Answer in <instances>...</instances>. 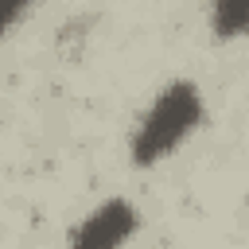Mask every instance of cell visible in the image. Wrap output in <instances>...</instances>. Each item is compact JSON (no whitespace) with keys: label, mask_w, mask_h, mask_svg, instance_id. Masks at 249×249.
Listing matches in <instances>:
<instances>
[{"label":"cell","mask_w":249,"mask_h":249,"mask_svg":"<svg viewBox=\"0 0 249 249\" xmlns=\"http://www.w3.org/2000/svg\"><path fill=\"white\" fill-rule=\"evenodd\" d=\"M202 113H206V101H202V89L187 78H175L167 82L152 105L140 113L132 136H128V156H132V167H156L163 163L198 124H202Z\"/></svg>","instance_id":"obj_1"},{"label":"cell","mask_w":249,"mask_h":249,"mask_svg":"<svg viewBox=\"0 0 249 249\" xmlns=\"http://www.w3.org/2000/svg\"><path fill=\"white\" fill-rule=\"evenodd\" d=\"M136 230H140V210L128 198H105L74 226L66 249H124Z\"/></svg>","instance_id":"obj_2"},{"label":"cell","mask_w":249,"mask_h":249,"mask_svg":"<svg viewBox=\"0 0 249 249\" xmlns=\"http://www.w3.org/2000/svg\"><path fill=\"white\" fill-rule=\"evenodd\" d=\"M249 23V0H210V31L214 39L230 43Z\"/></svg>","instance_id":"obj_3"},{"label":"cell","mask_w":249,"mask_h":249,"mask_svg":"<svg viewBox=\"0 0 249 249\" xmlns=\"http://www.w3.org/2000/svg\"><path fill=\"white\" fill-rule=\"evenodd\" d=\"M31 4H35V0H0V39L31 12Z\"/></svg>","instance_id":"obj_4"}]
</instances>
